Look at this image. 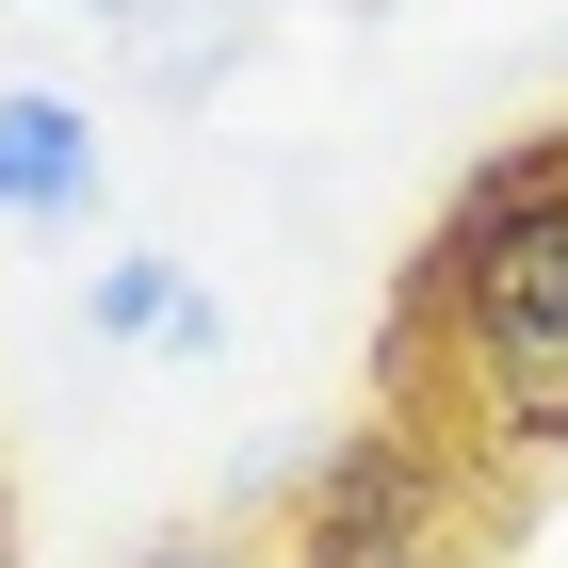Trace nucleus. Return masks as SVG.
<instances>
[{
	"mask_svg": "<svg viewBox=\"0 0 568 568\" xmlns=\"http://www.w3.org/2000/svg\"><path fill=\"white\" fill-rule=\"evenodd\" d=\"M0 568H33V552H17V536H0Z\"/></svg>",
	"mask_w": 568,
	"mask_h": 568,
	"instance_id": "obj_6",
	"label": "nucleus"
},
{
	"mask_svg": "<svg viewBox=\"0 0 568 568\" xmlns=\"http://www.w3.org/2000/svg\"><path fill=\"white\" fill-rule=\"evenodd\" d=\"M114 146L65 82H0V227H98Z\"/></svg>",
	"mask_w": 568,
	"mask_h": 568,
	"instance_id": "obj_3",
	"label": "nucleus"
},
{
	"mask_svg": "<svg viewBox=\"0 0 568 568\" xmlns=\"http://www.w3.org/2000/svg\"><path fill=\"white\" fill-rule=\"evenodd\" d=\"M276 568H471V487L423 423H357L325 471L293 487Z\"/></svg>",
	"mask_w": 568,
	"mask_h": 568,
	"instance_id": "obj_2",
	"label": "nucleus"
},
{
	"mask_svg": "<svg viewBox=\"0 0 568 568\" xmlns=\"http://www.w3.org/2000/svg\"><path fill=\"white\" fill-rule=\"evenodd\" d=\"M179 308H195V276H179V261H146V244L82 276V325H98V342H179Z\"/></svg>",
	"mask_w": 568,
	"mask_h": 568,
	"instance_id": "obj_4",
	"label": "nucleus"
},
{
	"mask_svg": "<svg viewBox=\"0 0 568 568\" xmlns=\"http://www.w3.org/2000/svg\"><path fill=\"white\" fill-rule=\"evenodd\" d=\"M131 568H276V552H261V536H227V520H179V536H146Z\"/></svg>",
	"mask_w": 568,
	"mask_h": 568,
	"instance_id": "obj_5",
	"label": "nucleus"
},
{
	"mask_svg": "<svg viewBox=\"0 0 568 568\" xmlns=\"http://www.w3.org/2000/svg\"><path fill=\"white\" fill-rule=\"evenodd\" d=\"M390 357H455V390L504 455L568 438V131L487 146L438 195L423 261H406V325Z\"/></svg>",
	"mask_w": 568,
	"mask_h": 568,
	"instance_id": "obj_1",
	"label": "nucleus"
}]
</instances>
